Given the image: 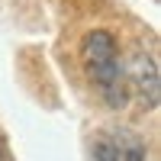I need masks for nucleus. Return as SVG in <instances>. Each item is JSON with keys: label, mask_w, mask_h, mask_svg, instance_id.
Instances as JSON below:
<instances>
[{"label": "nucleus", "mask_w": 161, "mask_h": 161, "mask_svg": "<svg viewBox=\"0 0 161 161\" xmlns=\"http://www.w3.org/2000/svg\"><path fill=\"white\" fill-rule=\"evenodd\" d=\"M0 161H7V152H3V142H0Z\"/></svg>", "instance_id": "nucleus-4"}, {"label": "nucleus", "mask_w": 161, "mask_h": 161, "mask_svg": "<svg viewBox=\"0 0 161 161\" xmlns=\"http://www.w3.org/2000/svg\"><path fill=\"white\" fill-rule=\"evenodd\" d=\"M80 64H84L87 80L106 100V106L123 110L126 100H129V84H126V68H123V58H119L113 32L90 29L80 39Z\"/></svg>", "instance_id": "nucleus-1"}, {"label": "nucleus", "mask_w": 161, "mask_h": 161, "mask_svg": "<svg viewBox=\"0 0 161 161\" xmlns=\"http://www.w3.org/2000/svg\"><path fill=\"white\" fill-rule=\"evenodd\" d=\"M123 68H126V84L148 106H155L158 103V64L152 58V52L136 48L129 55V64H123Z\"/></svg>", "instance_id": "nucleus-3"}, {"label": "nucleus", "mask_w": 161, "mask_h": 161, "mask_svg": "<svg viewBox=\"0 0 161 161\" xmlns=\"http://www.w3.org/2000/svg\"><path fill=\"white\" fill-rule=\"evenodd\" d=\"M93 161H145V145L129 129H106L93 139Z\"/></svg>", "instance_id": "nucleus-2"}]
</instances>
